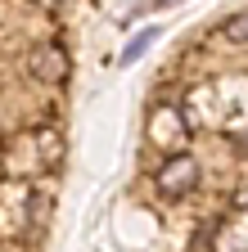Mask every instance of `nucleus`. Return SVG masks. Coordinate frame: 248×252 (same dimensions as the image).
<instances>
[{
    "instance_id": "7ed1b4c3",
    "label": "nucleus",
    "mask_w": 248,
    "mask_h": 252,
    "mask_svg": "<svg viewBox=\"0 0 248 252\" xmlns=\"http://www.w3.org/2000/svg\"><path fill=\"white\" fill-rule=\"evenodd\" d=\"M153 41H158V27H149V32H140V36H136V41H131L127 50H122V59H117V63H122V68H127V63H136V59H140V54H144V50H149Z\"/></svg>"
},
{
    "instance_id": "f03ea898",
    "label": "nucleus",
    "mask_w": 248,
    "mask_h": 252,
    "mask_svg": "<svg viewBox=\"0 0 248 252\" xmlns=\"http://www.w3.org/2000/svg\"><path fill=\"white\" fill-rule=\"evenodd\" d=\"M32 77L36 81H64L68 77V54L59 50V45H45L32 54Z\"/></svg>"
},
{
    "instance_id": "f257e3e1",
    "label": "nucleus",
    "mask_w": 248,
    "mask_h": 252,
    "mask_svg": "<svg viewBox=\"0 0 248 252\" xmlns=\"http://www.w3.org/2000/svg\"><path fill=\"white\" fill-rule=\"evenodd\" d=\"M194 180H199V162H194V158H185V153L167 158V162H163V171H158V189H163L167 198L190 194V189H194Z\"/></svg>"
},
{
    "instance_id": "39448f33",
    "label": "nucleus",
    "mask_w": 248,
    "mask_h": 252,
    "mask_svg": "<svg viewBox=\"0 0 248 252\" xmlns=\"http://www.w3.org/2000/svg\"><path fill=\"white\" fill-rule=\"evenodd\" d=\"M144 5H176V0H144Z\"/></svg>"
},
{
    "instance_id": "20e7f679",
    "label": "nucleus",
    "mask_w": 248,
    "mask_h": 252,
    "mask_svg": "<svg viewBox=\"0 0 248 252\" xmlns=\"http://www.w3.org/2000/svg\"><path fill=\"white\" fill-rule=\"evenodd\" d=\"M221 32H226V41H230V45H248V9L235 14V18H226Z\"/></svg>"
}]
</instances>
